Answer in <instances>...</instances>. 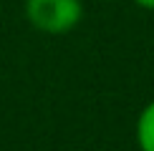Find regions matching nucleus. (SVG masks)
<instances>
[{
	"mask_svg": "<svg viewBox=\"0 0 154 151\" xmlns=\"http://www.w3.org/2000/svg\"><path fill=\"white\" fill-rule=\"evenodd\" d=\"M25 18L46 35L71 33L83 18L81 0H25Z\"/></svg>",
	"mask_w": 154,
	"mask_h": 151,
	"instance_id": "1",
	"label": "nucleus"
},
{
	"mask_svg": "<svg viewBox=\"0 0 154 151\" xmlns=\"http://www.w3.org/2000/svg\"><path fill=\"white\" fill-rule=\"evenodd\" d=\"M137 144L142 151H154V101L144 106L137 121Z\"/></svg>",
	"mask_w": 154,
	"mask_h": 151,
	"instance_id": "2",
	"label": "nucleus"
},
{
	"mask_svg": "<svg viewBox=\"0 0 154 151\" xmlns=\"http://www.w3.org/2000/svg\"><path fill=\"white\" fill-rule=\"evenodd\" d=\"M134 5H139V8H144V10H154V0H131Z\"/></svg>",
	"mask_w": 154,
	"mask_h": 151,
	"instance_id": "3",
	"label": "nucleus"
}]
</instances>
